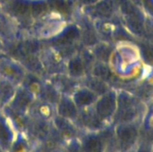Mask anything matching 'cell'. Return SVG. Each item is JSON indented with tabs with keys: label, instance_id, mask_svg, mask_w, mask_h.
<instances>
[{
	"label": "cell",
	"instance_id": "7c38bea8",
	"mask_svg": "<svg viewBox=\"0 0 153 152\" xmlns=\"http://www.w3.org/2000/svg\"><path fill=\"white\" fill-rule=\"evenodd\" d=\"M56 112L57 116L74 122L78 116L79 108L71 95L61 94L56 105Z\"/></svg>",
	"mask_w": 153,
	"mask_h": 152
},
{
	"label": "cell",
	"instance_id": "2e32d148",
	"mask_svg": "<svg viewBox=\"0 0 153 152\" xmlns=\"http://www.w3.org/2000/svg\"><path fill=\"white\" fill-rule=\"evenodd\" d=\"M65 142L53 127V132L47 139L38 142L32 145L31 152H55L59 150Z\"/></svg>",
	"mask_w": 153,
	"mask_h": 152
},
{
	"label": "cell",
	"instance_id": "44dd1931",
	"mask_svg": "<svg viewBox=\"0 0 153 152\" xmlns=\"http://www.w3.org/2000/svg\"><path fill=\"white\" fill-rule=\"evenodd\" d=\"M141 134L153 137V106L152 105H147V110L142 120Z\"/></svg>",
	"mask_w": 153,
	"mask_h": 152
},
{
	"label": "cell",
	"instance_id": "8992f818",
	"mask_svg": "<svg viewBox=\"0 0 153 152\" xmlns=\"http://www.w3.org/2000/svg\"><path fill=\"white\" fill-rule=\"evenodd\" d=\"M117 89L111 88L108 91L98 98L93 108L99 118L106 125H111L117 110Z\"/></svg>",
	"mask_w": 153,
	"mask_h": 152
},
{
	"label": "cell",
	"instance_id": "3957f363",
	"mask_svg": "<svg viewBox=\"0 0 153 152\" xmlns=\"http://www.w3.org/2000/svg\"><path fill=\"white\" fill-rule=\"evenodd\" d=\"M118 16L124 27L136 39L145 38L146 14L143 8L131 0H117Z\"/></svg>",
	"mask_w": 153,
	"mask_h": 152
},
{
	"label": "cell",
	"instance_id": "4316f807",
	"mask_svg": "<svg viewBox=\"0 0 153 152\" xmlns=\"http://www.w3.org/2000/svg\"><path fill=\"white\" fill-rule=\"evenodd\" d=\"M135 152H152V142L146 140L139 141L135 147Z\"/></svg>",
	"mask_w": 153,
	"mask_h": 152
},
{
	"label": "cell",
	"instance_id": "5b68a950",
	"mask_svg": "<svg viewBox=\"0 0 153 152\" xmlns=\"http://www.w3.org/2000/svg\"><path fill=\"white\" fill-rule=\"evenodd\" d=\"M141 125L142 120L114 125L115 141L118 152L135 149L141 138Z\"/></svg>",
	"mask_w": 153,
	"mask_h": 152
},
{
	"label": "cell",
	"instance_id": "4fadbf2b",
	"mask_svg": "<svg viewBox=\"0 0 153 152\" xmlns=\"http://www.w3.org/2000/svg\"><path fill=\"white\" fill-rule=\"evenodd\" d=\"M35 99L36 98L30 91H28L25 88L22 86L16 88L14 96L7 106L18 112L27 113L30 105L33 103Z\"/></svg>",
	"mask_w": 153,
	"mask_h": 152
},
{
	"label": "cell",
	"instance_id": "f1b7e54d",
	"mask_svg": "<svg viewBox=\"0 0 153 152\" xmlns=\"http://www.w3.org/2000/svg\"><path fill=\"white\" fill-rule=\"evenodd\" d=\"M147 105H152V106H153V98L152 99V100H151V101H150V102H149Z\"/></svg>",
	"mask_w": 153,
	"mask_h": 152
},
{
	"label": "cell",
	"instance_id": "1f68e13d",
	"mask_svg": "<svg viewBox=\"0 0 153 152\" xmlns=\"http://www.w3.org/2000/svg\"><path fill=\"white\" fill-rule=\"evenodd\" d=\"M55 152H62V151H61V148H60L59 150H57L56 151H55Z\"/></svg>",
	"mask_w": 153,
	"mask_h": 152
},
{
	"label": "cell",
	"instance_id": "d6986e66",
	"mask_svg": "<svg viewBox=\"0 0 153 152\" xmlns=\"http://www.w3.org/2000/svg\"><path fill=\"white\" fill-rule=\"evenodd\" d=\"M15 91L16 86L14 84L4 79H0V110L11 102Z\"/></svg>",
	"mask_w": 153,
	"mask_h": 152
},
{
	"label": "cell",
	"instance_id": "7402d4cb",
	"mask_svg": "<svg viewBox=\"0 0 153 152\" xmlns=\"http://www.w3.org/2000/svg\"><path fill=\"white\" fill-rule=\"evenodd\" d=\"M113 52H114V47L110 45V43L104 42L100 44L98 43L94 54L99 61L108 64L113 55Z\"/></svg>",
	"mask_w": 153,
	"mask_h": 152
},
{
	"label": "cell",
	"instance_id": "836d02e7",
	"mask_svg": "<svg viewBox=\"0 0 153 152\" xmlns=\"http://www.w3.org/2000/svg\"><path fill=\"white\" fill-rule=\"evenodd\" d=\"M152 152H153V142H152Z\"/></svg>",
	"mask_w": 153,
	"mask_h": 152
},
{
	"label": "cell",
	"instance_id": "cb8c5ba5",
	"mask_svg": "<svg viewBox=\"0 0 153 152\" xmlns=\"http://www.w3.org/2000/svg\"><path fill=\"white\" fill-rule=\"evenodd\" d=\"M62 152H82L79 138L65 141L61 146Z\"/></svg>",
	"mask_w": 153,
	"mask_h": 152
},
{
	"label": "cell",
	"instance_id": "83f0119b",
	"mask_svg": "<svg viewBox=\"0 0 153 152\" xmlns=\"http://www.w3.org/2000/svg\"><path fill=\"white\" fill-rule=\"evenodd\" d=\"M12 0H0V4H8V3H10Z\"/></svg>",
	"mask_w": 153,
	"mask_h": 152
},
{
	"label": "cell",
	"instance_id": "ffe728a7",
	"mask_svg": "<svg viewBox=\"0 0 153 152\" xmlns=\"http://www.w3.org/2000/svg\"><path fill=\"white\" fill-rule=\"evenodd\" d=\"M32 143L25 133H16V136L8 152H31Z\"/></svg>",
	"mask_w": 153,
	"mask_h": 152
},
{
	"label": "cell",
	"instance_id": "e0dca14e",
	"mask_svg": "<svg viewBox=\"0 0 153 152\" xmlns=\"http://www.w3.org/2000/svg\"><path fill=\"white\" fill-rule=\"evenodd\" d=\"M71 96L79 109L93 106L99 98L96 93H94L92 90L85 86L74 90Z\"/></svg>",
	"mask_w": 153,
	"mask_h": 152
},
{
	"label": "cell",
	"instance_id": "8fae6325",
	"mask_svg": "<svg viewBox=\"0 0 153 152\" xmlns=\"http://www.w3.org/2000/svg\"><path fill=\"white\" fill-rule=\"evenodd\" d=\"M27 113L31 118L45 121H52L56 115L55 105L38 99L33 101Z\"/></svg>",
	"mask_w": 153,
	"mask_h": 152
},
{
	"label": "cell",
	"instance_id": "9a60e30c",
	"mask_svg": "<svg viewBox=\"0 0 153 152\" xmlns=\"http://www.w3.org/2000/svg\"><path fill=\"white\" fill-rule=\"evenodd\" d=\"M2 111L7 116L16 133H26L30 121V117L28 115V113L18 112L16 110L12 109L8 106L4 107L2 109Z\"/></svg>",
	"mask_w": 153,
	"mask_h": 152
},
{
	"label": "cell",
	"instance_id": "4dcf8cb0",
	"mask_svg": "<svg viewBox=\"0 0 153 152\" xmlns=\"http://www.w3.org/2000/svg\"><path fill=\"white\" fill-rule=\"evenodd\" d=\"M3 48V46H2V43H1V41H0V50Z\"/></svg>",
	"mask_w": 153,
	"mask_h": 152
},
{
	"label": "cell",
	"instance_id": "30bf717a",
	"mask_svg": "<svg viewBox=\"0 0 153 152\" xmlns=\"http://www.w3.org/2000/svg\"><path fill=\"white\" fill-rule=\"evenodd\" d=\"M52 125L55 131L58 133L61 139L65 142L72 139L80 138L82 134V131L75 125L74 121L61 117L57 115L52 120Z\"/></svg>",
	"mask_w": 153,
	"mask_h": 152
},
{
	"label": "cell",
	"instance_id": "484cf974",
	"mask_svg": "<svg viewBox=\"0 0 153 152\" xmlns=\"http://www.w3.org/2000/svg\"><path fill=\"white\" fill-rule=\"evenodd\" d=\"M144 40H148L153 43V18L146 15L145 20V38Z\"/></svg>",
	"mask_w": 153,
	"mask_h": 152
},
{
	"label": "cell",
	"instance_id": "277c9868",
	"mask_svg": "<svg viewBox=\"0 0 153 152\" xmlns=\"http://www.w3.org/2000/svg\"><path fill=\"white\" fill-rule=\"evenodd\" d=\"M79 139L82 152H118L112 124L97 132H84Z\"/></svg>",
	"mask_w": 153,
	"mask_h": 152
},
{
	"label": "cell",
	"instance_id": "d4e9b609",
	"mask_svg": "<svg viewBox=\"0 0 153 152\" xmlns=\"http://www.w3.org/2000/svg\"><path fill=\"white\" fill-rule=\"evenodd\" d=\"M69 70L73 76L82 75L83 73V65L80 57H74L69 64Z\"/></svg>",
	"mask_w": 153,
	"mask_h": 152
},
{
	"label": "cell",
	"instance_id": "52a82bcc",
	"mask_svg": "<svg viewBox=\"0 0 153 152\" xmlns=\"http://www.w3.org/2000/svg\"><path fill=\"white\" fill-rule=\"evenodd\" d=\"M74 123L83 133L97 132L108 125L99 118L93 106L79 109V114Z\"/></svg>",
	"mask_w": 153,
	"mask_h": 152
},
{
	"label": "cell",
	"instance_id": "6da1fadb",
	"mask_svg": "<svg viewBox=\"0 0 153 152\" xmlns=\"http://www.w3.org/2000/svg\"><path fill=\"white\" fill-rule=\"evenodd\" d=\"M110 60H112L115 73L123 78L134 76L143 67L139 49L133 42L118 43Z\"/></svg>",
	"mask_w": 153,
	"mask_h": 152
},
{
	"label": "cell",
	"instance_id": "ac0fdd59",
	"mask_svg": "<svg viewBox=\"0 0 153 152\" xmlns=\"http://www.w3.org/2000/svg\"><path fill=\"white\" fill-rule=\"evenodd\" d=\"M141 60L144 65L153 67V43L144 39H137L135 42Z\"/></svg>",
	"mask_w": 153,
	"mask_h": 152
},
{
	"label": "cell",
	"instance_id": "7a4b0ae2",
	"mask_svg": "<svg viewBox=\"0 0 153 152\" xmlns=\"http://www.w3.org/2000/svg\"><path fill=\"white\" fill-rule=\"evenodd\" d=\"M117 98V110L112 125L131 123L143 120L147 110V104L132 92L118 89Z\"/></svg>",
	"mask_w": 153,
	"mask_h": 152
},
{
	"label": "cell",
	"instance_id": "9c48e42d",
	"mask_svg": "<svg viewBox=\"0 0 153 152\" xmlns=\"http://www.w3.org/2000/svg\"><path fill=\"white\" fill-rule=\"evenodd\" d=\"M53 132L52 121H45L36 118H31L25 133L32 145L38 142L47 139Z\"/></svg>",
	"mask_w": 153,
	"mask_h": 152
},
{
	"label": "cell",
	"instance_id": "603a6c76",
	"mask_svg": "<svg viewBox=\"0 0 153 152\" xmlns=\"http://www.w3.org/2000/svg\"><path fill=\"white\" fill-rule=\"evenodd\" d=\"M13 30L12 28V23L9 19L5 16V14L0 12V36L4 39H12Z\"/></svg>",
	"mask_w": 153,
	"mask_h": 152
},
{
	"label": "cell",
	"instance_id": "d6a6232c",
	"mask_svg": "<svg viewBox=\"0 0 153 152\" xmlns=\"http://www.w3.org/2000/svg\"><path fill=\"white\" fill-rule=\"evenodd\" d=\"M0 152H6V151H3L2 149H0Z\"/></svg>",
	"mask_w": 153,
	"mask_h": 152
},
{
	"label": "cell",
	"instance_id": "5bb4252c",
	"mask_svg": "<svg viewBox=\"0 0 153 152\" xmlns=\"http://www.w3.org/2000/svg\"><path fill=\"white\" fill-rule=\"evenodd\" d=\"M15 136L16 132L14 128L7 116L0 110V149L8 152Z\"/></svg>",
	"mask_w": 153,
	"mask_h": 152
},
{
	"label": "cell",
	"instance_id": "ba28073f",
	"mask_svg": "<svg viewBox=\"0 0 153 152\" xmlns=\"http://www.w3.org/2000/svg\"><path fill=\"white\" fill-rule=\"evenodd\" d=\"M0 77L17 86L25 77L24 69L11 58L0 57Z\"/></svg>",
	"mask_w": 153,
	"mask_h": 152
},
{
	"label": "cell",
	"instance_id": "f546056e",
	"mask_svg": "<svg viewBox=\"0 0 153 152\" xmlns=\"http://www.w3.org/2000/svg\"><path fill=\"white\" fill-rule=\"evenodd\" d=\"M126 152H135V149L132 150V151H126Z\"/></svg>",
	"mask_w": 153,
	"mask_h": 152
}]
</instances>
